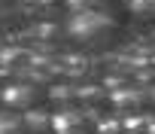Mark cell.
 <instances>
[{"label":"cell","instance_id":"cell-5","mask_svg":"<svg viewBox=\"0 0 155 134\" xmlns=\"http://www.w3.org/2000/svg\"><path fill=\"white\" fill-rule=\"evenodd\" d=\"M122 134H152V119L149 116H128V119H122Z\"/></svg>","mask_w":155,"mask_h":134},{"label":"cell","instance_id":"cell-8","mask_svg":"<svg viewBox=\"0 0 155 134\" xmlns=\"http://www.w3.org/2000/svg\"><path fill=\"white\" fill-rule=\"evenodd\" d=\"M97 134H122V119H104L101 125H97Z\"/></svg>","mask_w":155,"mask_h":134},{"label":"cell","instance_id":"cell-4","mask_svg":"<svg viewBox=\"0 0 155 134\" xmlns=\"http://www.w3.org/2000/svg\"><path fill=\"white\" fill-rule=\"evenodd\" d=\"M143 101H146V98H143L137 89H128V92L122 89V92H116V95H113V104H116V107H122V110H137V107H143Z\"/></svg>","mask_w":155,"mask_h":134},{"label":"cell","instance_id":"cell-10","mask_svg":"<svg viewBox=\"0 0 155 134\" xmlns=\"http://www.w3.org/2000/svg\"><path fill=\"white\" fill-rule=\"evenodd\" d=\"M49 95H52V92H49ZM52 98H55V101H61V104H64V101H70V98H73V95H70V89H55V95H52Z\"/></svg>","mask_w":155,"mask_h":134},{"label":"cell","instance_id":"cell-6","mask_svg":"<svg viewBox=\"0 0 155 134\" xmlns=\"http://www.w3.org/2000/svg\"><path fill=\"white\" fill-rule=\"evenodd\" d=\"M25 125H31L34 131H46V128H52V116L43 113V110H31L25 116Z\"/></svg>","mask_w":155,"mask_h":134},{"label":"cell","instance_id":"cell-11","mask_svg":"<svg viewBox=\"0 0 155 134\" xmlns=\"http://www.w3.org/2000/svg\"><path fill=\"white\" fill-rule=\"evenodd\" d=\"M70 3H73V6H94L97 0H70Z\"/></svg>","mask_w":155,"mask_h":134},{"label":"cell","instance_id":"cell-1","mask_svg":"<svg viewBox=\"0 0 155 134\" xmlns=\"http://www.w3.org/2000/svg\"><path fill=\"white\" fill-rule=\"evenodd\" d=\"M101 28H110V18L101 15V12H82V15H73V22H70V31L76 37H82V40H88Z\"/></svg>","mask_w":155,"mask_h":134},{"label":"cell","instance_id":"cell-2","mask_svg":"<svg viewBox=\"0 0 155 134\" xmlns=\"http://www.w3.org/2000/svg\"><path fill=\"white\" fill-rule=\"evenodd\" d=\"M52 128H55V134H85L79 113H58V116H52Z\"/></svg>","mask_w":155,"mask_h":134},{"label":"cell","instance_id":"cell-3","mask_svg":"<svg viewBox=\"0 0 155 134\" xmlns=\"http://www.w3.org/2000/svg\"><path fill=\"white\" fill-rule=\"evenodd\" d=\"M34 98H37V92L31 85H9L3 92V101L9 107H28V104H34Z\"/></svg>","mask_w":155,"mask_h":134},{"label":"cell","instance_id":"cell-7","mask_svg":"<svg viewBox=\"0 0 155 134\" xmlns=\"http://www.w3.org/2000/svg\"><path fill=\"white\" fill-rule=\"evenodd\" d=\"M21 131V122L15 116H0V134H18Z\"/></svg>","mask_w":155,"mask_h":134},{"label":"cell","instance_id":"cell-9","mask_svg":"<svg viewBox=\"0 0 155 134\" xmlns=\"http://www.w3.org/2000/svg\"><path fill=\"white\" fill-rule=\"evenodd\" d=\"M128 6H131L137 15H149V12H152V0H128Z\"/></svg>","mask_w":155,"mask_h":134}]
</instances>
